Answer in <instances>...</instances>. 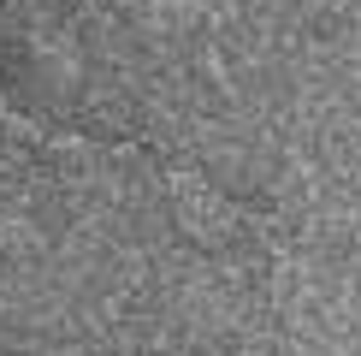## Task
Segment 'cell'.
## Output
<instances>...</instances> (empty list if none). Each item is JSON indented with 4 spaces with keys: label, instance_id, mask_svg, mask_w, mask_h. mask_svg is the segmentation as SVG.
<instances>
[{
    "label": "cell",
    "instance_id": "obj_1",
    "mask_svg": "<svg viewBox=\"0 0 361 356\" xmlns=\"http://www.w3.org/2000/svg\"><path fill=\"white\" fill-rule=\"evenodd\" d=\"M0 125H6L12 137L36 143V148H54V155H78V160H130V167H142L148 178H160L172 196L207 208V214H231V208H225V196H219V190H207L195 172H178V167H166V160H154L148 148H130V143H89V137H71V131H54V125H42L36 113H24L6 89H0Z\"/></svg>",
    "mask_w": 361,
    "mask_h": 356
}]
</instances>
